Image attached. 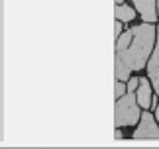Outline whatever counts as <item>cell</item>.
Masks as SVG:
<instances>
[{"label": "cell", "instance_id": "cell-1", "mask_svg": "<svg viewBox=\"0 0 159 149\" xmlns=\"http://www.w3.org/2000/svg\"><path fill=\"white\" fill-rule=\"evenodd\" d=\"M157 34L149 22L134 28V39L128 49L116 51L114 55V74L118 80H126L132 71H142L149 59L151 49L155 47Z\"/></svg>", "mask_w": 159, "mask_h": 149}, {"label": "cell", "instance_id": "cell-2", "mask_svg": "<svg viewBox=\"0 0 159 149\" xmlns=\"http://www.w3.org/2000/svg\"><path fill=\"white\" fill-rule=\"evenodd\" d=\"M139 104L138 96H134L132 90H128L122 98H116V108H114V122L116 126H134L139 120Z\"/></svg>", "mask_w": 159, "mask_h": 149}, {"label": "cell", "instance_id": "cell-3", "mask_svg": "<svg viewBox=\"0 0 159 149\" xmlns=\"http://www.w3.org/2000/svg\"><path fill=\"white\" fill-rule=\"evenodd\" d=\"M134 139H159V128L157 122L153 120V116L149 112H143L139 118V128L132 135Z\"/></svg>", "mask_w": 159, "mask_h": 149}, {"label": "cell", "instance_id": "cell-4", "mask_svg": "<svg viewBox=\"0 0 159 149\" xmlns=\"http://www.w3.org/2000/svg\"><path fill=\"white\" fill-rule=\"evenodd\" d=\"M148 74L151 79V84L159 96V26H157V41H155V47H153V53L149 57V63H148Z\"/></svg>", "mask_w": 159, "mask_h": 149}, {"label": "cell", "instance_id": "cell-5", "mask_svg": "<svg viewBox=\"0 0 159 149\" xmlns=\"http://www.w3.org/2000/svg\"><path fill=\"white\" fill-rule=\"evenodd\" d=\"M134 6L139 12V16L143 18V22L153 24L157 20V8H155V0H134Z\"/></svg>", "mask_w": 159, "mask_h": 149}, {"label": "cell", "instance_id": "cell-6", "mask_svg": "<svg viewBox=\"0 0 159 149\" xmlns=\"http://www.w3.org/2000/svg\"><path fill=\"white\" fill-rule=\"evenodd\" d=\"M138 104L142 108H149L151 104V88H149V80L148 79H139V86H138Z\"/></svg>", "mask_w": 159, "mask_h": 149}, {"label": "cell", "instance_id": "cell-7", "mask_svg": "<svg viewBox=\"0 0 159 149\" xmlns=\"http://www.w3.org/2000/svg\"><path fill=\"white\" fill-rule=\"evenodd\" d=\"M114 16H116V20L132 22V20H134V16H136V12H134L130 6H126V4H116V8H114Z\"/></svg>", "mask_w": 159, "mask_h": 149}, {"label": "cell", "instance_id": "cell-8", "mask_svg": "<svg viewBox=\"0 0 159 149\" xmlns=\"http://www.w3.org/2000/svg\"><path fill=\"white\" fill-rule=\"evenodd\" d=\"M134 39V29H130V32H124L118 39H116V51H122V49H128L130 47V43Z\"/></svg>", "mask_w": 159, "mask_h": 149}, {"label": "cell", "instance_id": "cell-9", "mask_svg": "<svg viewBox=\"0 0 159 149\" xmlns=\"http://www.w3.org/2000/svg\"><path fill=\"white\" fill-rule=\"evenodd\" d=\"M126 90H128V88L124 86V83L116 79V83H114V96H116V98H122V96L126 94Z\"/></svg>", "mask_w": 159, "mask_h": 149}, {"label": "cell", "instance_id": "cell-10", "mask_svg": "<svg viewBox=\"0 0 159 149\" xmlns=\"http://www.w3.org/2000/svg\"><path fill=\"white\" fill-rule=\"evenodd\" d=\"M120 35H122V20H116V24H114V37L118 39Z\"/></svg>", "mask_w": 159, "mask_h": 149}, {"label": "cell", "instance_id": "cell-11", "mask_svg": "<svg viewBox=\"0 0 159 149\" xmlns=\"http://www.w3.org/2000/svg\"><path fill=\"white\" fill-rule=\"evenodd\" d=\"M138 86H139V79H136V77H134V79H130V83H128V90H136L138 88Z\"/></svg>", "mask_w": 159, "mask_h": 149}, {"label": "cell", "instance_id": "cell-12", "mask_svg": "<svg viewBox=\"0 0 159 149\" xmlns=\"http://www.w3.org/2000/svg\"><path fill=\"white\" fill-rule=\"evenodd\" d=\"M114 138H116V139H122V138H124V135H122V132H120V129H118V126H116V132H114Z\"/></svg>", "mask_w": 159, "mask_h": 149}, {"label": "cell", "instance_id": "cell-13", "mask_svg": "<svg viewBox=\"0 0 159 149\" xmlns=\"http://www.w3.org/2000/svg\"><path fill=\"white\" fill-rule=\"evenodd\" d=\"M155 118H157V122H159V104H157V110H155Z\"/></svg>", "mask_w": 159, "mask_h": 149}, {"label": "cell", "instance_id": "cell-14", "mask_svg": "<svg viewBox=\"0 0 159 149\" xmlns=\"http://www.w3.org/2000/svg\"><path fill=\"white\" fill-rule=\"evenodd\" d=\"M116 4H124V0H116Z\"/></svg>", "mask_w": 159, "mask_h": 149}, {"label": "cell", "instance_id": "cell-15", "mask_svg": "<svg viewBox=\"0 0 159 149\" xmlns=\"http://www.w3.org/2000/svg\"><path fill=\"white\" fill-rule=\"evenodd\" d=\"M157 12H159V0H157Z\"/></svg>", "mask_w": 159, "mask_h": 149}]
</instances>
